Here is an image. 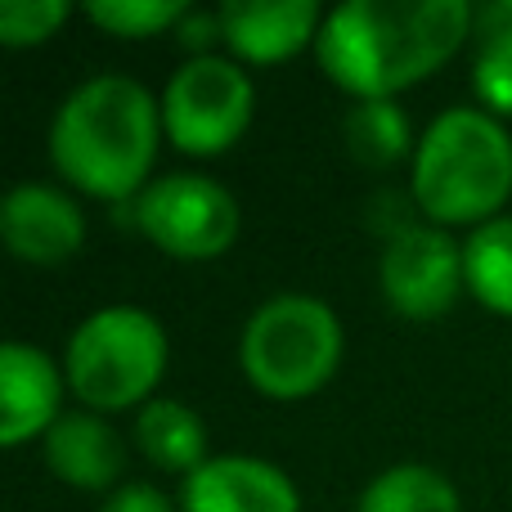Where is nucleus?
<instances>
[{
	"label": "nucleus",
	"instance_id": "f257e3e1",
	"mask_svg": "<svg viewBox=\"0 0 512 512\" xmlns=\"http://www.w3.org/2000/svg\"><path fill=\"white\" fill-rule=\"evenodd\" d=\"M468 0H346L319 27V68L360 99H391L432 77L468 41Z\"/></svg>",
	"mask_w": 512,
	"mask_h": 512
},
{
	"label": "nucleus",
	"instance_id": "f03ea898",
	"mask_svg": "<svg viewBox=\"0 0 512 512\" xmlns=\"http://www.w3.org/2000/svg\"><path fill=\"white\" fill-rule=\"evenodd\" d=\"M162 104L135 77H90L63 99L50 126L54 171L72 189L104 203L140 198L158 158Z\"/></svg>",
	"mask_w": 512,
	"mask_h": 512
},
{
	"label": "nucleus",
	"instance_id": "7ed1b4c3",
	"mask_svg": "<svg viewBox=\"0 0 512 512\" xmlns=\"http://www.w3.org/2000/svg\"><path fill=\"white\" fill-rule=\"evenodd\" d=\"M414 198L432 225H486L512 198V135L486 108H445L414 149Z\"/></svg>",
	"mask_w": 512,
	"mask_h": 512
},
{
	"label": "nucleus",
	"instance_id": "20e7f679",
	"mask_svg": "<svg viewBox=\"0 0 512 512\" xmlns=\"http://www.w3.org/2000/svg\"><path fill=\"white\" fill-rule=\"evenodd\" d=\"M162 369H167V333L140 306H104L86 315L72 328L63 355V378L72 396L86 400L95 414L140 405L162 382Z\"/></svg>",
	"mask_w": 512,
	"mask_h": 512
},
{
	"label": "nucleus",
	"instance_id": "39448f33",
	"mask_svg": "<svg viewBox=\"0 0 512 512\" xmlns=\"http://www.w3.org/2000/svg\"><path fill=\"white\" fill-rule=\"evenodd\" d=\"M243 378L270 400H306L342 364V324L333 306L306 292L270 297L239 342Z\"/></svg>",
	"mask_w": 512,
	"mask_h": 512
},
{
	"label": "nucleus",
	"instance_id": "423d86ee",
	"mask_svg": "<svg viewBox=\"0 0 512 512\" xmlns=\"http://www.w3.org/2000/svg\"><path fill=\"white\" fill-rule=\"evenodd\" d=\"M252 108H256V90L248 72L234 59L203 54V59H189L167 81L162 131L171 135V144L180 153L216 158V153L234 149L243 140V131L252 126Z\"/></svg>",
	"mask_w": 512,
	"mask_h": 512
},
{
	"label": "nucleus",
	"instance_id": "0eeeda50",
	"mask_svg": "<svg viewBox=\"0 0 512 512\" xmlns=\"http://www.w3.org/2000/svg\"><path fill=\"white\" fill-rule=\"evenodd\" d=\"M135 221L176 261H216L239 239V203L198 171L162 176L135 198Z\"/></svg>",
	"mask_w": 512,
	"mask_h": 512
},
{
	"label": "nucleus",
	"instance_id": "6e6552de",
	"mask_svg": "<svg viewBox=\"0 0 512 512\" xmlns=\"http://www.w3.org/2000/svg\"><path fill=\"white\" fill-rule=\"evenodd\" d=\"M382 297L405 319H441L468 288L463 248L436 225H405L378 265Z\"/></svg>",
	"mask_w": 512,
	"mask_h": 512
},
{
	"label": "nucleus",
	"instance_id": "1a4fd4ad",
	"mask_svg": "<svg viewBox=\"0 0 512 512\" xmlns=\"http://www.w3.org/2000/svg\"><path fill=\"white\" fill-rule=\"evenodd\" d=\"M5 248L27 265H63L86 243V216L54 185H18L0 207Z\"/></svg>",
	"mask_w": 512,
	"mask_h": 512
},
{
	"label": "nucleus",
	"instance_id": "9d476101",
	"mask_svg": "<svg viewBox=\"0 0 512 512\" xmlns=\"http://www.w3.org/2000/svg\"><path fill=\"white\" fill-rule=\"evenodd\" d=\"M180 512H301V495L274 463L252 454H221L185 477Z\"/></svg>",
	"mask_w": 512,
	"mask_h": 512
},
{
	"label": "nucleus",
	"instance_id": "9b49d317",
	"mask_svg": "<svg viewBox=\"0 0 512 512\" xmlns=\"http://www.w3.org/2000/svg\"><path fill=\"white\" fill-rule=\"evenodd\" d=\"M59 400H63V373L41 346L5 342L0 346V445L18 450L32 436H45L59 423Z\"/></svg>",
	"mask_w": 512,
	"mask_h": 512
},
{
	"label": "nucleus",
	"instance_id": "f8f14e48",
	"mask_svg": "<svg viewBox=\"0 0 512 512\" xmlns=\"http://www.w3.org/2000/svg\"><path fill=\"white\" fill-rule=\"evenodd\" d=\"M221 27L225 45L243 63H279L301 45L319 41V5L315 0H274V5L234 0L221 9Z\"/></svg>",
	"mask_w": 512,
	"mask_h": 512
},
{
	"label": "nucleus",
	"instance_id": "ddd939ff",
	"mask_svg": "<svg viewBox=\"0 0 512 512\" xmlns=\"http://www.w3.org/2000/svg\"><path fill=\"white\" fill-rule=\"evenodd\" d=\"M45 463L63 486L108 490L126 468V445L99 414H63L45 432Z\"/></svg>",
	"mask_w": 512,
	"mask_h": 512
},
{
	"label": "nucleus",
	"instance_id": "4468645a",
	"mask_svg": "<svg viewBox=\"0 0 512 512\" xmlns=\"http://www.w3.org/2000/svg\"><path fill=\"white\" fill-rule=\"evenodd\" d=\"M135 441H140L144 459L162 472H185L194 477L198 468L207 463V427L203 418L194 414L180 400H149L135 418Z\"/></svg>",
	"mask_w": 512,
	"mask_h": 512
},
{
	"label": "nucleus",
	"instance_id": "2eb2a0df",
	"mask_svg": "<svg viewBox=\"0 0 512 512\" xmlns=\"http://www.w3.org/2000/svg\"><path fill=\"white\" fill-rule=\"evenodd\" d=\"M342 140H346V153L360 167H373V171L396 167L400 158H409V149H418L414 131H409V117L396 99H360L342 122Z\"/></svg>",
	"mask_w": 512,
	"mask_h": 512
},
{
	"label": "nucleus",
	"instance_id": "dca6fc26",
	"mask_svg": "<svg viewBox=\"0 0 512 512\" xmlns=\"http://www.w3.org/2000/svg\"><path fill=\"white\" fill-rule=\"evenodd\" d=\"M355 512H463L450 477L427 463H396L369 481Z\"/></svg>",
	"mask_w": 512,
	"mask_h": 512
},
{
	"label": "nucleus",
	"instance_id": "f3484780",
	"mask_svg": "<svg viewBox=\"0 0 512 512\" xmlns=\"http://www.w3.org/2000/svg\"><path fill=\"white\" fill-rule=\"evenodd\" d=\"M468 292L495 315H512V216L477 225L463 243Z\"/></svg>",
	"mask_w": 512,
	"mask_h": 512
},
{
	"label": "nucleus",
	"instance_id": "a211bd4d",
	"mask_svg": "<svg viewBox=\"0 0 512 512\" xmlns=\"http://www.w3.org/2000/svg\"><path fill=\"white\" fill-rule=\"evenodd\" d=\"M86 14L104 32L135 41V36H158L167 27H180L189 5L185 0H90Z\"/></svg>",
	"mask_w": 512,
	"mask_h": 512
},
{
	"label": "nucleus",
	"instance_id": "6ab92c4d",
	"mask_svg": "<svg viewBox=\"0 0 512 512\" xmlns=\"http://www.w3.org/2000/svg\"><path fill=\"white\" fill-rule=\"evenodd\" d=\"M472 90L495 117H512V27L486 32L472 63Z\"/></svg>",
	"mask_w": 512,
	"mask_h": 512
},
{
	"label": "nucleus",
	"instance_id": "aec40b11",
	"mask_svg": "<svg viewBox=\"0 0 512 512\" xmlns=\"http://www.w3.org/2000/svg\"><path fill=\"white\" fill-rule=\"evenodd\" d=\"M72 9L63 0H5L0 5V45L9 50H27L41 45L68 23Z\"/></svg>",
	"mask_w": 512,
	"mask_h": 512
},
{
	"label": "nucleus",
	"instance_id": "412c9836",
	"mask_svg": "<svg viewBox=\"0 0 512 512\" xmlns=\"http://www.w3.org/2000/svg\"><path fill=\"white\" fill-rule=\"evenodd\" d=\"M99 512H176L167 495H162L158 486H144V481H131V486H122L117 495H108V504Z\"/></svg>",
	"mask_w": 512,
	"mask_h": 512
},
{
	"label": "nucleus",
	"instance_id": "4be33fe9",
	"mask_svg": "<svg viewBox=\"0 0 512 512\" xmlns=\"http://www.w3.org/2000/svg\"><path fill=\"white\" fill-rule=\"evenodd\" d=\"M216 36L225 41V27H221V14H194L189 9L185 23L176 27V41L185 45V50H194V59H203V54H212L207 45H216Z\"/></svg>",
	"mask_w": 512,
	"mask_h": 512
},
{
	"label": "nucleus",
	"instance_id": "5701e85b",
	"mask_svg": "<svg viewBox=\"0 0 512 512\" xmlns=\"http://www.w3.org/2000/svg\"><path fill=\"white\" fill-rule=\"evenodd\" d=\"M499 27H512V5H490L486 9V32H499Z\"/></svg>",
	"mask_w": 512,
	"mask_h": 512
}]
</instances>
